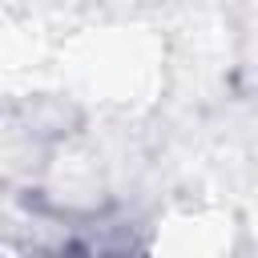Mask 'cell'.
<instances>
[{
  "label": "cell",
  "mask_w": 258,
  "mask_h": 258,
  "mask_svg": "<svg viewBox=\"0 0 258 258\" xmlns=\"http://www.w3.org/2000/svg\"><path fill=\"white\" fill-rule=\"evenodd\" d=\"M234 218L222 214V210H177L169 214L149 246H145V258H230L234 254Z\"/></svg>",
  "instance_id": "6da1fadb"
},
{
  "label": "cell",
  "mask_w": 258,
  "mask_h": 258,
  "mask_svg": "<svg viewBox=\"0 0 258 258\" xmlns=\"http://www.w3.org/2000/svg\"><path fill=\"white\" fill-rule=\"evenodd\" d=\"M254 222H258V189H254Z\"/></svg>",
  "instance_id": "7a4b0ae2"
}]
</instances>
